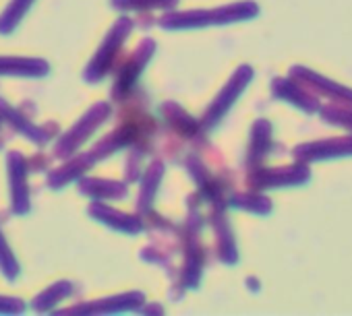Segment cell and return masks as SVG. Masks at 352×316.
Returning a JSON list of instances; mask_svg holds the SVG:
<instances>
[{
  "instance_id": "cell-1",
  "label": "cell",
  "mask_w": 352,
  "mask_h": 316,
  "mask_svg": "<svg viewBox=\"0 0 352 316\" xmlns=\"http://www.w3.org/2000/svg\"><path fill=\"white\" fill-rule=\"evenodd\" d=\"M7 168H9V180H11V209L17 215H25L30 211L28 160L19 151H11L7 155Z\"/></svg>"
},
{
  "instance_id": "cell-2",
  "label": "cell",
  "mask_w": 352,
  "mask_h": 316,
  "mask_svg": "<svg viewBox=\"0 0 352 316\" xmlns=\"http://www.w3.org/2000/svg\"><path fill=\"white\" fill-rule=\"evenodd\" d=\"M0 120H7L13 130L21 132L25 138H30L34 143H46L50 138L44 128L36 126L25 114H21L19 110L11 108V104H7L5 99H0Z\"/></svg>"
},
{
  "instance_id": "cell-3",
  "label": "cell",
  "mask_w": 352,
  "mask_h": 316,
  "mask_svg": "<svg viewBox=\"0 0 352 316\" xmlns=\"http://www.w3.org/2000/svg\"><path fill=\"white\" fill-rule=\"evenodd\" d=\"M48 73V64L36 58L0 56V75L11 77H42Z\"/></svg>"
},
{
  "instance_id": "cell-4",
  "label": "cell",
  "mask_w": 352,
  "mask_h": 316,
  "mask_svg": "<svg viewBox=\"0 0 352 316\" xmlns=\"http://www.w3.org/2000/svg\"><path fill=\"white\" fill-rule=\"evenodd\" d=\"M32 5H34V0H11L9 7L0 15V34L7 36L15 32V27L21 23V19L25 17Z\"/></svg>"
},
{
  "instance_id": "cell-5",
  "label": "cell",
  "mask_w": 352,
  "mask_h": 316,
  "mask_svg": "<svg viewBox=\"0 0 352 316\" xmlns=\"http://www.w3.org/2000/svg\"><path fill=\"white\" fill-rule=\"evenodd\" d=\"M0 271H3V275L9 279V281H15L17 275H19V263L5 238V234L0 232Z\"/></svg>"
},
{
  "instance_id": "cell-6",
  "label": "cell",
  "mask_w": 352,
  "mask_h": 316,
  "mask_svg": "<svg viewBox=\"0 0 352 316\" xmlns=\"http://www.w3.org/2000/svg\"><path fill=\"white\" fill-rule=\"evenodd\" d=\"M63 285H65V283H56V285H52L50 289L42 291L38 297H34V310L44 312V310H48L52 304H56V300L63 297Z\"/></svg>"
},
{
  "instance_id": "cell-7",
  "label": "cell",
  "mask_w": 352,
  "mask_h": 316,
  "mask_svg": "<svg viewBox=\"0 0 352 316\" xmlns=\"http://www.w3.org/2000/svg\"><path fill=\"white\" fill-rule=\"evenodd\" d=\"M23 310H25V302L21 297L0 295V312H5V314H21Z\"/></svg>"
}]
</instances>
